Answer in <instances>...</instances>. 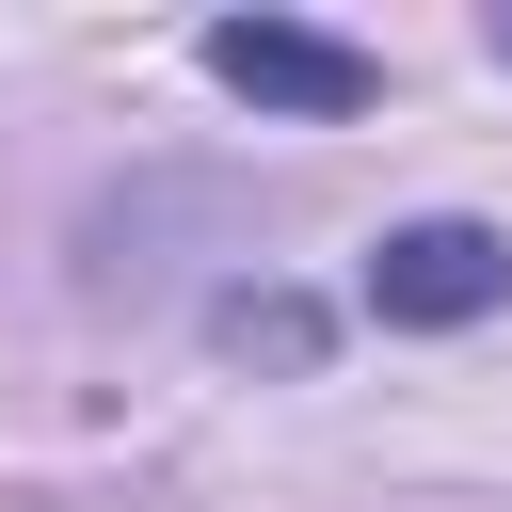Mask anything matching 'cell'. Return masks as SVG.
<instances>
[{"mask_svg": "<svg viewBox=\"0 0 512 512\" xmlns=\"http://www.w3.org/2000/svg\"><path fill=\"white\" fill-rule=\"evenodd\" d=\"M496 304H512V240H496V224H464V208L384 224V256H368V320H384V336H464V320H496Z\"/></svg>", "mask_w": 512, "mask_h": 512, "instance_id": "obj_1", "label": "cell"}, {"mask_svg": "<svg viewBox=\"0 0 512 512\" xmlns=\"http://www.w3.org/2000/svg\"><path fill=\"white\" fill-rule=\"evenodd\" d=\"M208 80L256 96V112H304V128H336V112L384 96V64H368L352 32H304V16H224V32H208Z\"/></svg>", "mask_w": 512, "mask_h": 512, "instance_id": "obj_2", "label": "cell"}, {"mask_svg": "<svg viewBox=\"0 0 512 512\" xmlns=\"http://www.w3.org/2000/svg\"><path fill=\"white\" fill-rule=\"evenodd\" d=\"M320 336H336V320H320L304 288H224V304H208V352H224V368H320Z\"/></svg>", "mask_w": 512, "mask_h": 512, "instance_id": "obj_3", "label": "cell"}, {"mask_svg": "<svg viewBox=\"0 0 512 512\" xmlns=\"http://www.w3.org/2000/svg\"><path fill=\"white\" fill-rule=\"evenodd\" d=\"M496 64H512V16H496Z\"/></svg>", "mask_w": 512, "mask_h": 512, "instance_id": "obj_4", "label": "cell"}]
</instances>
